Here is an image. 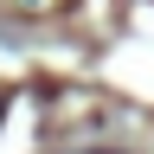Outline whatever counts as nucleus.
Instances as JSON below:
<instances>
[{
	"label": "nucleus",
	"mask_w": 154,
	"mask_h": 154,
	"mask_svg": "<svg viewBox=\"0 0 154 154\" xmlns=\"http://www.w3.org/2000/svg\"><path fill=\"white\" fill-rule=\"evenodd\" d=\"M0 116H7V96H0Z\"/></svg>",
	"instance_id": "1"
}]
</instances>
